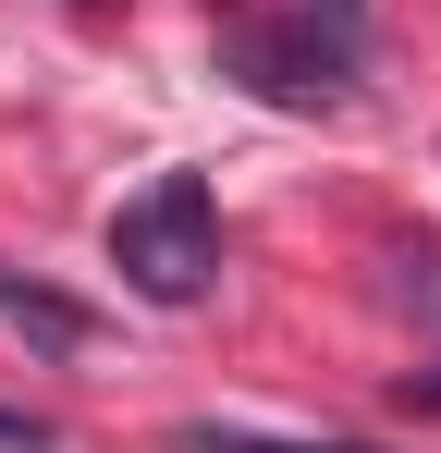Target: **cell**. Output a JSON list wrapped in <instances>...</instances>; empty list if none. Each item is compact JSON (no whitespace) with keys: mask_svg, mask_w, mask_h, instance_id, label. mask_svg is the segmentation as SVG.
Wrapping results in <instances>:
<instances>
[{"mask_svg":"<svg viewBox=\"0 0 441 453\" xmlns=\"http://www.w3.org/2000/svg\"><path fill=\"white\" fill-rule=\"evenodd\" d=\"M111 270H123V295L147 306H197L220 270V196L209 172H159L147 196H123L111 209Z\"/></svg>","mask_w":441,"mask_h":453,"instance_id":"obj_1","label":"cell"},{"mask_svg":"<svg viewBox=\"0 0 441 453\" xmlns=\"http://www.w3.org/2000/svg\"><path fill=\"white\" fill-rule=\"evenodd\" d=\"M0 331H25L37 356H86L98 343V306L62 295V282H37V270H0Z\"/></svg>","mask_w":441,"mask_h":453,"instance_id":"obj_2","label":"cell"},{"mask_svg":"<svg viewBox=\"0 0 441 453\" xmlns=\"http://www.w3.org/2000/svg\"><path fill=\"white\" fill-rule=\"evenodd\" d=\"M0 453H62V429H50V417H25V404H0Z\"/></svg>","mask_w":441,"mask_h":453,"instance_id":"obj_3","label":"cell"},{"mask_svg":"<svg viewBox=\"0 0 441 453\" xmlns=\"http://www.w3.org/2000/svg\"><path fill=\"white\" fill-rule=\"evenodd\" d=\"M184 453H319V441H245V429H184Z\"/></svg>","mask_w":441,"mask_h":453,"instance_id":"obj_4","label":"cell"},{"mask_svg":"<svg viewBox=\"0 0 441 453\" xmlns=\"http://www.w3.org/2000/svg\"><path fill=\"white\" fill-rule=\"evenodd\" d=\"M392 404H405V417H441V368H405V380H392Z\"/></svg>","mask_w":441,"mask_h":453,"instance_id":"obj_5","label":"cell"},{"mask_svg":"<svg viewBox=\"0 0 441 453\" xmlns=\"http://www.w3.org/2000/svg\"><path fill=\"white\" fill-rule=\"evenodd\" d=\"M74 12H111V0H74Z\"/></svg>","mask_w":441,"mask_h":453,"instance_id":"obj_6","label":"cell"}]
</instances>
